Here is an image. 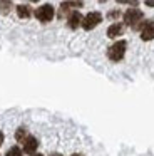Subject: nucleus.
Wrapping results in <instances>:
<instances>
[{"label": "nucleus", "mask_w": 154, "mask_h": 156, "mask_svg": "<svg viewBox=\"0 0 154 156\" xmlns=\"http://www.w3.org/2000/svg\"><path fill=\"white\" fill-rule=\"evenodd\" d=\"M136 29H141V39L142 41H152L154 39V24L152 22H142Z\"/></svg>", "instance_id": "nucleus-5"}, {"label": "nucleus", "mask_w": 154, "mask_h": 156, "mask_svg": "<svg viewBox=\"0 0 154 156\" xmlns=\"http://www.w3.org/2000/svg\"><path fill=\"white\" fill-rule=\"evenodd\" d=\"M5 156H22V149H20L19 146H12V148L7 151Z\"/></svg>", "instance_id": "nucleus-13"}, {"label": "nucleus", "mask_w": 154, "mask_h": 156, "mask_svg": "<svg viewBox=\"0 0 154 156\" xmlns=\"http://www.w3.org/2000/svg\"><path fill=\"white\" fill-rule=\"evenodd\" d=\"M17 15H19L20 19H29L30 15H32V10H30L29 5H19V7H17Z\"/></svg>", "instance_id": "nucleus-10"}, {"label": "nucleus", "mask_w": 154, "mask_h": 156, "mask_svg": "<svg viewBox=\"0 0 154 156\" xmlns=\"http://www.w3.org/2000/svg\"><path fill=\"white\" fill-rule=\"evenodd\" d=\"M124 32V25L122 24H112L109 29H107V37L109 39H116L119 35H122Z\"/></svg>", "instance_id": "nucleus-9"}, {"label": "nucleus", "mask_w": 154, "mask_h": 156, "mask_svg": "<svg viewBox=\"0 0 154 156\" xmlns=\"http://www.w3.org/2000/svg\"><path fill=\"white\" fill-rule=\"evenodd\" d=\"M70 156H82V154H79V153H74V154H70Z\"/></svg>", "instance_id": "nucleus-18"}, {"label": "nucleus", "mask_w": 154, "mask_h": 156, "mask_svg": "<svg viewBox=\"0 0 154 156\" xmlns=\"http://www.w3.org/2000/svg\"><path fill=\"white\" fill-rule=\"evenodd\" d=\"M144 4H146L147 7H154V0H146V2H144Z\"/></svg>", "instance_id": "nucleus-16"}, {"label": "nucleus", "mask_w": 154, "mask_h": 156, "mask_svg": "<svg viewBox=\"0 0 154 156\" xmlns=\"http://www.w3.org/2000/svg\"><path fill=\"white\" fill-rule=\"evenodd\" d=\"M37 148H39V141H37V138H33V136H27V138L23 139V151H25L27 154H33V153L37 151Z\"/></svg>", "instance_id": "nucleus-6"}, {"label": "nucleus", "mask_w": 154, "mask_h": 156, "mask_svg": "<svg viewBox=\"0 0 154 156\" xmlns=\"http://www.w3.org/2000/svg\"><path fill=\"white\" fill-rule=\"evenodd\" d=\"M117 4H124V5H131V7H137L139 0H116Z\"/></svg>", "instance_id": "nucleus-14"}, {"label": "nucleus", "mask_w": 154, "mask_h": 156, "mask_svg": "<svg viewBox=\"0 0 154 156\" xmlns=\"http://www.w3.org/2000/svg\"><path fill=\"white\" fill-rule=\"evenodd\" d=\"M107 17H109V19H117V17H119V12L112 10V12H109V14H107Z\"/></svg>", "instance_id": "nucleus-15"}, {"label": "nucleus", "mask_w": 154, "mask_h": 156, "mask_svg": "<svg viewBox=\"0 0 154 156\" xmlns=\"http://www.w3.org/2000/svg\"><path fill=\"white\" fill-rule=\"evenodd\" d=\"M52 156H60V154H52Z\"/></svg>", "instance_id": "nucleus-20"}, {"label": "nucleus", "mask_w": 154, "mask_h": 156, "mask_svg": "<svg viewBox=\"0 0 154 156\" xmlns=\"http://www.w3.org/2000/svg\"><path fill=\"white\" fill-rule=\"evenodd\" d=\"M102 22V15L100 12H89L86 17H82V29L84 30H92L94 27Z\"/></svg>", "instance_id": "nucleus-3"}, {"label": "nucleus", "mask_w": 154, "mask_h": 156, "mask_svg": "<svg viewBox=\"0 0 154 156\" xmlns=\"http://www.w3.org/2000/svg\"><path fill=\"white\" fill-rule=\"evenodd\" d=\"M27 138V129L25 128H19L17 129V133H15V139L19 143H23V139Z\"/></svg>", "instance_id": "nucleus-12"}, {"label": "nucleus", "mask_w": 154, "mask_h": 156, "mask_svg": "<svg viewBox=\"0 0 154 156\" xmlns=\"http://www.w3.org/2000/svg\"><path fill=\"white\" fill-rule=\"evenodd\" d=\"M67 25L70 29H77L79 25H82V15H80V12H70L69 19H67Z\"/></svg>", "instance_id": "nucleus-8"}, {"label": "nucleus", "mask_w": 154, "mask_h": 156, "mask_svg": "<svg viewBox=\"0 0 154 156\" xmlns=\"http://www.w3.org/2000/svg\"><path fill=\"white\" fill-rule=\"evenodd\" d=\"M82 7V2L79 0H67L60 4V15H65V12H70L72 9H80Z\"/></svg>", "instance_id": "nucleus-7"}, {"label": "nucleus", "mask_w": 154, "mask_h": 156, "mask_svg": "<svg viewBox=\"0 0 154 156\" xmlns=\"http://www.w3.org/2000/svg\"><path fill=\"white\" fill-rule=\"evenodd\" d=\"M54 15H55V10H54V7H52L50 4L40 5V7L35 10L37 20L42 22V24H47V22H50V20L54 19Z\"/></svg>", "instance_id": "nucleus-2"}, {"label": "nucleus", "mask_w": 154, "mask_h": 156, "mask_svg": "<svg viewBox=\"0 0 154 156\" xmlns=\"http://www.w3.org/2000/svg\"><path fill=\"white\" fill-rule=\"evenodd\" d=\"M126 49H127V42L126 41H117L107 49V57L110 59L112 62H119L122 61L124 54H126Z\"/></svg>", "instance_id": "nucleus-1"}, {"label": "nucleus", "mask_w": 154, "mask_h": 156, "mask_svg": "<svg viewBox=\"0 0 154 156\" xmlns=\"http://www.w3.org/2000/svg\"><path fill=\"white\" fill-rule=\"evenodd\" d=\"M32 2H37V0H32Z\"/></svg>", "instance_id": "nucleus-21"}, {"label": "nucleus", "mask_w": 154, "mask_h": 156, "mask_svg": "<svg viewBox=\"0 0 154 156\" xmlns=\"http://www.w3.org/2000/svg\"><path fill=\"white\" fill-rule=\"evenodd\" d=\"M32 156H42V154H35V153H33V154Z\"/></svg>", "instance_id": "nucleus-19"}, {"label": "nucleus", "mask_w": 154, "mask_h": 156, "mask_svg": "<svg viewBox=\"0 0 154 156\" xmlns=\"http://www.w3.org/2000/svg\"><path fill=\"white\" fill-rule=\"evenodd\" d=\"M2 143H3V133L0 131V146H2Z\"/></svg>", "instance_id": "nucleus-17"}, {"label": "nucleus", "mask_w": 154, "mask_h": 156, "mask_svg": "<svg viewBox=\"0 0 154 156\" xmlns=\"http://www.w3.org/2000/svg\"><path fill=\"white\" fill-rule=\"evenodd\" d=\"M12 9V2L10 0H0V12L2 14H9Z\"/></svg>", "instance_id": "nucleus-11"}, {"label": "nucleus", "mask_w": 154, "mask_h": 156, "mask_svg": "<svg viewBox=\"0 0 154 156\" xmlns=\"http://www.w3.org/2000/svg\"><path fill=\"white\" fill-rule=\"evenodd\" d=\"M142 17H144L142 12H141L139 9L132 7V9H129V10H126V14H124V22H126L127 25L136 29L137 25H139V22L142 20Z\"/></svg>", "instance_id": "nucleus-4"}]
</instances>
